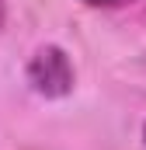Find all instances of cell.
<instances>
[{
  "instance_id": "cell-1",
  "label": "cell",
  "mask_w": 146,
  "mask_h": 150,
  "mask_svg": "<svg viewBox=\"0 0 146 150\" xmlns=\"http://www.w3.org/2000/svg\"><path fill=\"white\" fill-rule=\"evenodd\" d=\"M28 80L35 84L38 94H66L73 87V70H70V59L59 52V49H42L35 52V59H32V67H28Z\"/></svg>"
},
{
  "instance_id": "cell-2",
  "label": "cell",
  "mask_w": 146,
  "mask_h": 150,
  "mask_svg": "<svg viewBox=\"0 0 146 150\" xmlns=\"http://www.w3.org/2000/svg\"><path fill=\"white\" fill-rule=\"evenodd\" d=\"M80 4H91V7H125L132 0H80Z\"/></svg>"
},
{
  "instance_id": "cell-3",
  "label": "cell",
  "mask_w": 146,
  "mask_h": 150,
  "mask_svg": "<svg viewBox=\"0 0 146 150\" xmlns=\"http://www.w3.org/2000/svg\"><path fill=\"white\" fill-rule=\"evenodd\" d=\"M143 136H146V133H143Z\"/></svg>"
}]
</instances>
